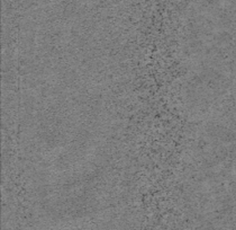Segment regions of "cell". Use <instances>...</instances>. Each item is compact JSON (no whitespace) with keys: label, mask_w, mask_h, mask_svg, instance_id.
Listing matches in <instances>:
<instances>
[]
</instances>
